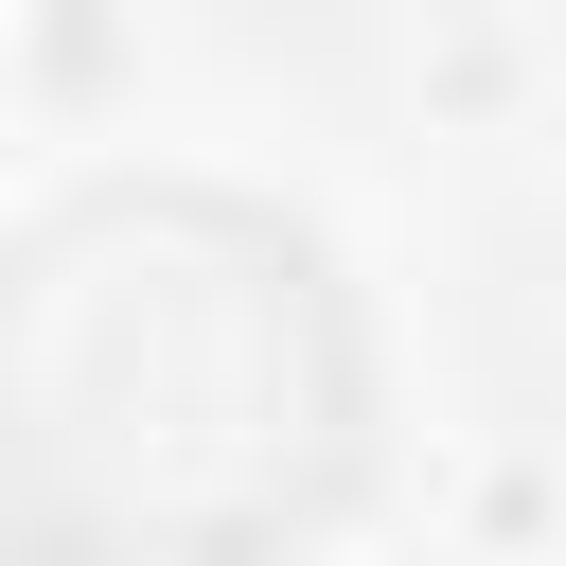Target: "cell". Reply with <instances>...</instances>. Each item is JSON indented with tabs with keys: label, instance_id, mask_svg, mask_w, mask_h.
Listing matches in <instances>:
<instances>
[{
	"label": "cell",
	"instance_id": "1",
	"mask_svg": "<svg viewBox=\"0 0 566 566\" xmlns=\"http://www.w3.org/2000/svg\"><path fill=\"white\" fill-rule=\"evenodd\" d=\"M371 460L336 265L195 177H88L0 301V478L35 566H265Z\"/></svg>",
	"mask_w": 566,
	"mask_h": 566
}]
</instances>
